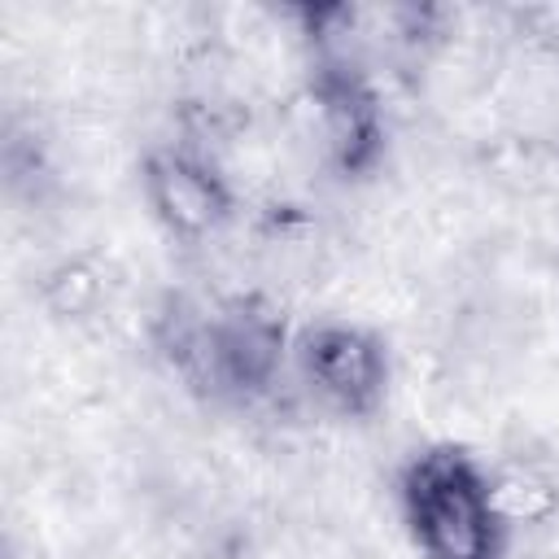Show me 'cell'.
<instances>
[{
  "label": "cell",
  "mask_w": 559,
  "mask_h": 559,
  "mask_svg": "<svg viewBox=\"0 0 559 559\" xmlns=\"http://www.w3.org/2000/svg\"><path fill=\"white\" fill-rule=\"evenodd\" d=\"M310 92H314V105L323 118V140H328L332 162L345 175L371 170L380 157V144H384V122H380V105H376L362 70L349 57L319 48Z\"/></svg>",
  "instance_id": "obj_5"
},
{
  "label": "cell",
  "mask_w": 559,
  "mask_h": 559,
  "mask_svg": "<svg viewBox=\"0 0 559 559\" xmlns=\"http://www.w3.org/2000/svg\"><path fill=\"white\" fill-rule=\"evenodd\" d=\"M162 354L192 389L253 402L266 397L284 371L288 328L284 314L258 293L231 297L214 310H188L175 301L162 319Z\"/></svg>",
  "instance_id": "obj_1"
},
{
  "label": "cell",
  "mask_w": 559,
  "mask_h": 559,
  "mask_svg": "<svg viewBox=\"0 0 559 559\" xmlns=\"http://www.w3.org/2000/svg\"><path fill=\"white\" fill-rule=\"evenodd\" d=\"M402 524L424 559H507V507L476 454L428 445L397 476Z\"/></svg>",
  "instance_id": "obj_2"
},
{
  "label": "cell",
  "mask_w": 559,
  "mask_h": 559,
  "mask_svg": "<svg viewBox=\"0 0 559 559\" xmlns=\"http://www.w3.org/2000/svg\"><path fill=\"white\" fill-rule=\"evenodd\" d=\"M144 201L153 218L175 240H205L231 218V188L227 179L192 148H157L144 157L140 170Z\"/></svg>",
  "instance_id": "obj_4"
},
{
  "label": "cell",
  "mask_w": 559,
  "mask_h": 559,
  "mask_svg": "<svg viewBox=\"0 0 559 559\" xmlns=\"http://www.w3.org/2000/svg\"><path fill=\"white\" fill-rule=\"evenodd\" d=\"M306 384L345 419H367L389 393V345L358 323H319L293 345Z\"/></svg>",
  "instance_id": "obj_3"
}]
</instances>
